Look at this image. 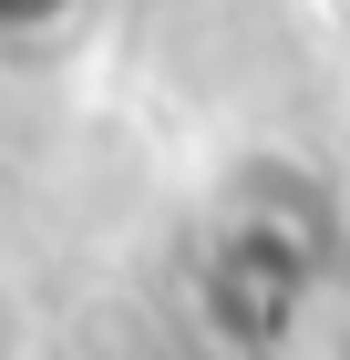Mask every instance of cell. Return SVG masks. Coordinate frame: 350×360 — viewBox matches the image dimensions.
I'll list each match as a JSON object with an SVG mask.
<instances>
[{
  "instance_id": "cell-1",
  "label": "cell",
  "mask_w": 350,
  "mask_h": 360,
  "mask_svg": "<svg viewBox=\"0 0 350 360\" xmlns=\"http://www.w3.org/2000/svg\"><path fill=\"white\" fill-rule=\"evenodd\" d=\"M320 257H330V226L258 206V217L216 226L206 268H196V299H206V319L237 340V350H268V340L299 319V299L320 288Z\"/></svg>"
},
{
  "instance_id": "cell-2",
  "label": "cell",
  "mask_w": 350,
  "mask_h": 360,
  "mask_svg": "<svg viewBox=\"0 0 350 360\" xmlns=\"http://www.w3.org/2000/svg\"><path fill=\"white\" fill-rule=\"evenodd\" d=\"M73 0H0V31H52Z\"/></svg>"
}]
</instances>
